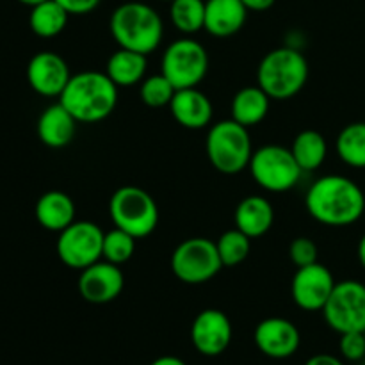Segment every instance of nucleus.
Here are the masks:
<instances>
[{"label": "nucleus", "instance_id": "nucleus-1", "mask_svg": "<svg viewBox=\"0 0 365 365\" xmlns=\"http://www.w3.org/2000/svg\"><path fill=\"white\" fill-rule=\"evenodd\" d=\"M305 207L310 216L327 227H349L365 212V195L344 175H324L309 187Z\"/></svg>", "mask_w": 365, "mask_h": 365}, {"label": "nucleus", "instance_id": "nucleus-2", "mask_svg": "<svg viewBox=\"0 0 365 365\" xmlns=\"http://www.w3.org/2000/svg\"><path fill=\"white\" fill-rule=\"evenodd\" d=\"M59 102L77 121L98 123L116 109L118 86L102 71H81L71 75Z\"/></svg>", "mask_w": 365, "mask_h": 365}, {"label": "nucleus", "instance_id": "nucleus-3", "mask_svg": "<svg viewBox=\"0 0 365 365\" xmlns=\"http://www.w3.org/2000/svg\"><path fill=\"white\" fill-rule=\"evenodd\" d=\"M110 34L120 48L139 53H152L160 45L164 24L160 14L152 6L143 2H125L110 14Z\"/></svg>", "mask_w": 365, "mask_h": 365}, {"label": "nucleus", "instance_id": "nucleus-4", "mask_svg": "<svg viewBox=\"0 0 365 365\" xmlns=\"http://www.w3.org/2000/svg\"><path fill=\"white\" fill-rule=\"evenodd\" d=\"M309 81V63L299 50L280 46L262 57L257 82L271 100H289L298 95Z\"/></svg>", "mask_w": 365, "mask_h": 365}, {"label": "nucleus", "instance_id": "nucleus-5", "mask_svg": "<svg viewBox=\"0 0 365 365\" xmlns=\"http://www.w3.org/2000/svg\"><path fill=\"white\" fill-rule=\"evenodd\" d=\"M205 152L210 164L223 175H237L250 166L253 148L248 128L235 120H223L209 128Z\"/></svg>", "mask_w": 365, "mask_h": 365}, {"label": "nucleus", "instance_id": "nucleus-6", "mask_svg": "<svg viewBox=\"0 0 365 365\" xmlns=\"http://www.w3.org/2000/svg\"><path fill=\"white\" fill-rule=\"evenodd\" d=\"M109 214L113 223L135 239H145L159 225L155 200L138 185H123L110 196Z\"/></svg>", "mask_w": 365, "mask_h": 365}, {"label": "nucleus", "instance_id": "nucleus-7", "mask_svg": "<svg viewBox=\"0 0 365 365\" xmlns=\"http://www.w3.org/2000/svg\"><path fill=\"white\" fill-rule=\"evenodd\" d=\"M248 170L257 184L271 192L289 191L298 184L303 175L291 148H284L280 145H266L255 150Z\"/></svg>", "mask_w": 365, "mask_h": 365}, {"label": "nucleus", "instance_id": "nucleus-8", "mask_svg": "<svg viewBox=\"0 0 365 365\" xmlns=\"http://www.w3.org/2000/svg\"><path fill=\"white\" fill-rule=\"evenodd\" d=\"M223 269L216 242L207 237H191L175 248L171 271L187 285H200L212 280Z\"/></svg>", "mask_w": 365, "mask_h": 365}, {"label": "nucleus", "instance_id": "nucleus-9", "mask_svg": "<svg viewBox=\"0 0 365 365\" xmlns=\"http://www.w3.org/2000/svg\"><path fill=\"white\" fill-rule=\"evenodd\" d=\"M160 68V73L177 89L198 88L209 71V53L195 39H177L163 53Z\"/></svg>", "mask_w": 365, "mask_h": 365}, {"label": "nucleus", "instance_id": "nucleus-10", "mask_svg": "<svg viewBox=\"0 0 365 365\" xmlns=\"http://www.w3.org/2000/svg\"><path fill=\"white\" fill-rule=\"evenodd\" d=\"M103 232L93 221H73L68 228L59 232L57 255L64 266L82 271L103 259Z\"/></svg>", "mask_w": 365, "mask_h": 365}, {"label": "nucleus", "instance_id": "nucleus-11", "mask_svg": "<svg viewBox=\"0 0 365 365\" xmlns=\"http://www.w3.org/2000/svg\"><path fill=\"white\" fill-rule=\"evenodd\" d=\"M324 321L341 334L365 331V285L356 280L335 284L334 292L323 309Z\"/></svg>", "mask_w": 365, "mask_h": 365}, {"label": "nucleus", "instance_id": "nucleus-12", "mask_svg": "<svg viewBox=\"0 0 365 365\" xmlns=\"http://www.w3.org/2000/svg\"><path fill=\"white\" fill-rule=\"evenodd\" d=\"M335 278L331 271L323 264L316 262L310 266L298 267L292 277L291 296L299 309L307 312L323 310L335 289Z\"/></svg>", "mask_w": 365, "mask_h": 365}, {"label": "nucleus", "instance_id": "nucleus-13", "mask_svg": "<svg viewBox=\"0 0 365 365\" xmlns=\"http://www.w3.org/2000/svg\"><path fill=\"white\" fill-rule=\"evenodd\" d=\"M125 287V274L120 266L107 260H98L81 271L78 294L93 305L110 303L121 294Z\"/></svg>", "mask_w": 365, "mask_h": 365}, {"label": "nucleus", "instance_id": "nucleus-14", "mask_svg": "<svg viewBox=\"0 0 365 365\" xmlns=\"http://www.w3.org/2000/svg\"><path fill=\"white\" fill-rule=\"evenodd\" d=\"M191 342L203 356H217L232 342V323L227 314L217 309H207L195 317L191 324Z\"/></svg>", "mask_w": 365, "mask_h": 365}, {"label": "nucleus", "instance_id": "nucleus-15", "mask_svg": "<svg viewBox=\"0 0 365 365\" xmlns=\"http://www.w3.org/2000/svg\"><path fill=\"white\" fill-rule=\"evenodd\" d=\"M70 78L71 73L66 61L50 50L38 52L27 64L29 86L41 96H61Z\"/></svg>", "mask_w": 365, "mask_h": 365}, {"label": "nucleus", "instance_id": "nucleus-16", "mask_svg": "<svg viewBox=\"0 0 365 365\" xmlns=\"http://www.w3.org/2000/svg\"><path fill=\"white\" fill-rule=\"evenodd\" d=\"M255 344L269 359H289L302 344V335L294 323L284 317H267L255 328Z\"/></svg>", "mask_w": 365, "mask_h": 365}, {"label": "nucleus", "instance_id": "nucleus-17", "mask_svg": "<svg viewBox=\"0 0 365 365\" xmlns=\"http://www.w3.org/2000/svg\"><path fill=\"white\" fill-rule=\"evenodd\" d=\"M170 110L178 125L191 130L209 127L214 114L212 102L198 88L177 89L170 102Z\"/></svg>", "mask_w": 365, "mask_h": 365}, {"label": "nucleus", "instance_id": "nucleus-18", "mask_svg": "<svg viewBox=\"0 0 365 365\" xmlns=\"http://www.w3.org/2000/svg\"><path fill=\"white\" fill-rule=\"evenodd\" d=\"M248 9L241 0H205V31L216 38H228L245 25Z\"/></svg>", "mask_w": 365, "mask_h": 365}, {"label": "nucleus", "instance_id": "nucleus-19", "mask_svg": "<svg viewBox=\"0 0 365 365\" xmlns=\"http://www.w3.org/2000/svg\"><path fill=\"white\" fill-rule=\"evenodd\" d=\"M78 121L61 102L48 106L38 120V138L48 148H64L71 143Z\"/></svg>", "mask_w": 365, "mask_h": 365}, {"label": "nucleus", "instance_id": "nucleus-20", "mask_svg": "<svg viewBox=\"0 0 365 365\" xmlns=\"http://www.w3.org/2000/svg\"><path fill=\"white\" fill-rule=\"evenodd\" d=\"M235 228L250 239L262 237L271 230L274 221L273 205L264 196H246L241 200L234 214Z\"/></svg>", "mask_w": 365, "mask_h": 365}, {"label": "nucleus", "instance_id": "nucleus-21", "mask_svg": "<svg viewBox=\"0 0 365 365\" xmlns=\"http://www.w3.org/2000/svg\"><path fill=\"white\" fill-rule=\"evenodd\" d=\"M34 212L45 230L63 232L75 221V203L66 192L48 191L39 196Z\"/></svg>", "mask_w": 365, "mask_h": 365}, {"label": "nucleus", "instance_id": "nucleus-22", "mask_svg": "<svg viewBox=\"0 0 365 365\" xmlns=\"http://www.w3.org/2000/svg\"><path fill=\"white\" fill-rule=\"evenodd\" d=\"M148 68L145 53L128 48H120L107 59L106 73L118 88H130L143 82Z\"/></svg>", "mask_w": 365, "mask_h": 365}, {"label": "nucleus", "instance_id": "nucleus-23", "mask_svg": "<svg viewBox=\"0 0 365 365\" xmlns=\"http://www.w3.org/2000/svg\"><path fill=\"white\" fill-rule=\"evenodd\" d=\"M271 98L260 86H248L235 93L232 100V120L250 128L264 121L269 113Z\"/></svg>", "mask_w": 365, "mask_h": 365}, {"label": "nucleus", "instance_id": "nucleus-24", "mask_svg": "<svg viewBox=\"0 0 365 365\" xmlns=\"http://www.w3.org/2000/svg\"><path fill=\"white\" fill-rule=\"evenodd\" d=\"M291 152L294 155L296 163L303 170V173L305 171H316L327 160V139L317 130H303L292 141Z\"/></svg>", "mask_w": 365, "mask_h": 365}, {"label": "nucleus", "instance_id": "nucleus-25", "mask_svg": "<svg viewBox=\"0 0 365 365\" xmlns=\"http://www.w3.org/2000/svg\"><path fill=\"white\" fill-rule=\"evenodd\" d=\"M70 13L56 0H45L38 6L31 7L29 25L32 32L39 38H53L59 36L68 25Z\"/></svg>", "mask_w": 365, "mask_h": 365}, {"label": "nucleus", "instance_id": "nucleus-26", "mask_svg": "<svg viewBox=\"0 0 365 365\" xmlns=\"http://www.w3.org/2000/svg\"><path fill=\"white\" fill-rule=\"evenodd\" d=\"M337 155L351 168H365V121L346 125L335 141Z\"/></svg>", "mask_w": 365, "mask_h": 365}, {"label": "nucleus", "instance_id": "nucleus-27", "mask_svg": "<svg viewBox=\"0 0 365 365\" xmlns=\"http://www.w3.org/2000/svg\"><path fill=\"white\" fill-rule=\"evenodd\" d=\"M170 16L175 29L195 34L205 27V0H171Z\"/></svg>", "mask_w": 365, "mask_h": 365}, {"label": "nucleus", "instance_id": "nucleus-28", "mask_svg": "<svg viewBox=\"0 0 365 365\" xmlns=\"http://www.w3.org/2000/svg\"><path fill=\"white\" fill-rule=\"evenodd\" d=\"M216 246L223 267H235L248 259L250 250H252V239L246 234H242L241 230L234 228V230L225 232L217 239Z\"/></svg>", "mask_w": 365, "mask_h": 365}, {"label": "nucleus", "instance_id": "nucleus-29", "mask_svg": "<svg viewBox=\"0 0 365 365\" xmlns=\"http://www.w3.org/2000/svg\"><path fill=\"white\" fill-rule=\"evenodd\" d=\"M135 241L138 239L130 235L128 232L121 230V228H114V230L107 232L103 235V248L102 255L103 260L113 262L116 266L128 262L135 252Z\"/></svg>", "mask_w": 365, "mask_h": 365}, {"label": "nucleus", "instance_id": "nucleus-30", "mask_svg": "<svg viewBox=\"0 0 365 365\" xmlns=\"http://www.w3.org/2000/svg\"><path fill=\"white\" fill-rule=\"evenodd\" d=\"M175 93H177V88L163 73L143 78L141 88H139V96H141L143 103L153 107V109L170 106Z\"/></svg>", "mask_w": 365, "mask_h": 365}, {"label": "nucleus", "instance_id": "nucleus-31", "mask_svg": "<svg viewBox=\"0 0 365 365\" xmlns=\"http://www.w3.org/2000/svg\"><path fill=\"white\" fill-rule=\"evenodd\" d=\"M289 257L296 267H305L317 262V246L309 237H296L289 246Z\"/></svg>", "mask_w": 365, "mask_h": 365}, {"label": "nucleus", "instance_id": "nucleus-32", "mask_svg": "<svg viewBox=\"0 0 365 365\" xmlns=\"http://www.w3.org/2000/svg\"><path fill=\"white\" fill-rule=\"evenodd\" d=\"M341 355L349 362H360L365 359V335L364 331H348L341 334L339 341Z\"/></svg>", "mask_w": 365, "mask_h": 365}, {"label": "nucleus", "instance_id": "nucleus-33", "mask_svg": "<svg viewBox=\"0 0 365 365\" xmlns=\"http://www.w3.org/2000/svg\"><path fill=\"white\" fill-rule=\"evenodd\" d=\"M71 14H88L100 6L102 0H56Z\"/></svg>", "mask_w": 365, "mask_h": 365}, {"label": "nucleus", "instance_id": "nucleus-34", "mask_svg": "<svg viewBox=\"0 0 365 365\" xmlns=\"http://www.w3.org/2000/svg\"><path fill=\"white\" fill-rule=\"evenodd\" d=\"M305 365H344L341 359L334 355H327V353H319V355H314L307 360Z\"/></svg>", "mask_w": 365, "mask_h": 365}, {"label": "nucleus", "instance_id": "nucleus-35", "mask_svg": "<svg viewBox=\"0 0 365 365\" xmlns=\"http://www.w3.org/2000/svg\"><path fill=\"white\" fill-rule=\"evenodd\" d=\"M241 2L245 4V7L248 11H257V13H262V11L271 9L277 0H241Z\"/></svg>", "mask_w": 365, "mask_h": 365}, {"label": "nucleus", "instance_id": "nucleus-36", "mask_svg": "<svg viewBox=\"0 0 365 365\" xmlns=\"http://www.w3.org/2000/svg\"><path fill=\"white\" fill-rule=\"evenodd\" d=\"M150 365H187L184 360H180L178 356H160V359H155Z\"/></svg>", "mask_w": 365, "mask_h": 365}, {"label": "nucleus", "instance_id": "nucleus-37", "mask_svg": "<svg viewBox=\"0 0 365 365\" xmlns=\"http://www.w3.org/2000/svg\"><path fill=\"white\" fill-rule=\"evenodd\" d=\"M359 260H360V264H362V267L365 269V235L362 239H360V242H359Z\"/></svg>", "mask_w": 365, "mask_h": 365}, {"label": "nucleus", "instance_id": "nucleus-38", "mask_svg": "<svg viewBox=\"0 0 365 365\" xmlns=\"http://www.w3.org/2000/svg\"><path fill=\"white\" fill-rule=\"evenodd\" d=\"M18 2H20V4H24V6L34 7V6H38V4L45 2V0H18Z\"/></svg>", "mask_w": 365, "mask_h": 365}, {"label": "nucleus", "instance_id": "nucleus-39", "mask_svg": "<svg viewBox=\"0 0 365 365\" xmlns=\"http://www.w3.org/2000/svg\"><path fill=\"white\" fill-rule=\"evenodd\" d=\"M163 2H171V0H163Z\"/></svg>", "mask_w": 365, "mask_h": 365}, {"label": "nucleus", "instance_id": "nucleus-40", "mask_svg": "<svg viewBox=\"0 0 365 365\" xmlns=\"http://www.w3.org/2000/svg\"><path fill=\"white\" fill-rule=\"evenodd\" d=\"M364 217H365V212H364Z\"/></svg>", "mask_w": 365, "mask_h": 365}, {"label": "nucleus", "instance_id": "nucleus-41", "mask_svg": "<svg viewBox=\"0 0 365 365\" xmlns=\"http://www.w3.org/2000/svg\"><path fill=\"white\" fill-rule=\"evenodd\" d=\"M364 335H365V331H364Z\"/></svg>", "mask_w": 365, "mask_h": 365}]
</instances>
